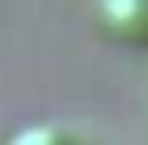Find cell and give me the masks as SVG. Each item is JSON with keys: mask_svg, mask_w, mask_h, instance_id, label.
I'll return each instance as SVG.
<instances>
[{"mask_svg": "<svg viewBox=\"0 0 148 145\" xmlns=\"http://www.w3.org/2000/svg\"><path fill=\"white\" fill-rule=\"evenodd\" d=\"M104 34L122 45H148V0H96Z\"/></svg>", "mask_w": 148, "mask_h": 145, "instance_id": "cell-1", "label": "cell"}, {"mask_svg": "<svg viewBox=\"0 0 148 145\" xmlns=\"http://www.w3.org/2000/svg\"><path fill=\"white\" fill-rule=\"evenodd\" d=\"M8 145H82L71 130L56 127V123H34V127L18 130Z\"/></svg>", "mask_w": 148, "mask_h": 145, "instance_id": "cell-2", "label": "cell"}]
</instances>
